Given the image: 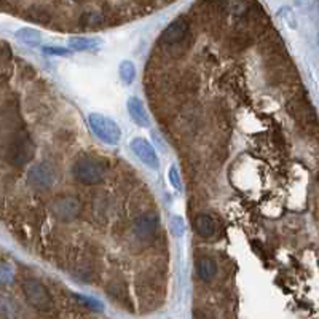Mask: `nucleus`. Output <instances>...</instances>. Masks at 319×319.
<instances>
[{"instance_id": "f257e3e1", "label": "nucleus", "mask_w": 319, "mask_h": 319, "mask_svg": "<svg viewBox=\"0 0 319 319\" xmlns=\"http://www.w3.org/2000/svg\"><path fill=\"white\" fill-rule=\"evenodd\" d=\"M72 174L80 184L96 185L104 181V177H106V174H107V166L102 160L82 158L74 165Z\"/></svg>"}, {"instance_id": "f03ea898", "label": "nucleus", "mask_w": 319, "mask_h": 319, "mask_svg": "<svg viewBox=\"0 0 319 319\" xmlns=\"http://www.w3.org/2000/svg\"><path fill=\"white\" fill-rule=\"evenodd\" d=\"M88 125L91 131L101 139L107 146H117L121 139V128L112 118L106 117L102 113H90L88 115Z\"/></svg>"}, {"instance_id": "7ed1b4c3", "label": "nucleus", "mask_w": 319, "mask_h": 319, "mask_svg": "<svg viewBox=\"0 0 319 319\" xmlns=\"http://www.w3.org/2000/svg\"><path fill=\"white\" fill-rule=\"evenodd\" d=\"M22 292L29 303L40 311H46L53 306V299H51L48 289L37 280H26L22 282Z\"/></svg>"}, {"instance_id": "20e7f679", "label": "nucleus", "mask_w": 319, "mask_h": 319, "mask_svg": "<svg viewBox=\"0 0 319 319\" xmlns=\"http://www.w3.org/2000/svg\"><path fill=\"white\" fill-rule=\"evenodd\" d=\"M34 152H36V147H34V142L29 139L26 132H21L18 134L13 142L10 144L8 149V161L16 166H22L29 163L32 160Z\"/></svg>"}, {"instance_id": "39448f33", "label": "nucleus", "mask_w": 319, "mask_h": 319, "mask_svg": "<svg viewBox=\"0 0 319 319\" xmlns=\"http://www.w3.org/2000/svg\"><path fill=\"white\" fill-rule=\"evenodd\" d=\"M80 211H82V203L77 198V196H59L53 201L51 205V212L53 216L64 222H69V220H74L78 216Z\"/></svg>"}, {"instance_id": "423d86ee", "label": "nucleus", "mask_w": 319, "mask_h": 319, "mask_svg": "<svg viewBox=\"0 0 319 319\" xmlns=\"http://www.w3.org/2000/svg\"><path fill=\"white\" fill-rule=\"evenodd\" d=\"M56 182V172L50 165L40 163L29 168L27 184L37 190H46Z\"/></svg>"}, {"instance_id": "0eeeda50", "label": "nucleus", "mask_w": 319, "mask_h": 319, "mask_svg": "<svg viewBox=\"0 0 319 319\" xmlns=\"http://www.w3.org/2000/svg\"><path fill=\"white\" fill-rule=\"evenodd\" d=\"M131 150L144 165L150 169L156 171L160 168V158L156 155V150L146 137H134L131 141Z\"/></svg>"}, {"instance_id": "6e6552de", "label": "nucleus", "mask_w": 319, "mask_h": 319, "mask_svg": "<svg viewBox=\"0 0 319 319\" xmlns=\"http://www.w3.org/2000/svg\"><path fill=\"white\" fill-rule=\"evenodd\" d=\"M158 225H160L158 214L146 212L141 217L136 219L134 225H132V230H134V235L139 240H147V238H152L155 235V231L158 230Z\"/></svg>"}, {"instance_id": "1a4fd4ad", "label": "nucleus", "mask_w": 319, "mask_h": 319, "mask_svg": "<svg viewBox=\"0 0 319 319\" xmlns=\"http://www.w3.org/2000/svg\"><path fill=\"white\" fill-rule=\"evenodd\" d=\"M188 34V22L184 18H179L176 21H172L160 36V42L163 45H176L179 42L187 37Z\"/></svg>"}, {"instance_id": "9d476101", "label": "nucleus", "mask_w": 319, "mask_h": 319, "mask_svg": "<svg viewBox=\"0 0 319 319\" xmlns=\"http://www.w3.org/2000/svg\"><path fill=\"white\" fill-rule=\"evenodd\" d=\"M126 109H128L130 117L134 120V123L137 126H141V128H149L150 126V117L147 113V109H146V106H144L142 101L139 99V97H136V96L128 97Z\"/></svg>"}, {"instance_id": "9b49d317", "label": "nucleus", "mask_w": 319, "mask_h": 319, "mask_svg": "<svg viewBox=\"0 0 319 319\" xmlns=\"http://www.w3.org/2000/svg\"><path fill=\"white\" fill-rule=\"evenodd\" d=\"M193 225H195V231L203 238H209L216 231V222H214V219L209 214H198L195 217Z\"/></svg>"}, {"instance_id": "f8f14e48", "label": "nucleus", "mask_w": 319, "mask_h": 319, "mask_svg": "<svg viewBox=\"0 0 319 319\" xmlns=\"http://www.w3.org/2000/svg\"><path fill=\"white\" fill-rule=\"evenodd\" d=\"M71 51H91L101 46V40L94 37H74L69 40Z\"/></svg>"}, {"instance_id": "ddd939ff", "label": "nucleus", "mask_w": 319, "mask_h": 319, "mask_svg": "<svg viewBox=\"0 0 319 319\" xmlns=\"http://www.w3.org/2000/svg\"><path fill=\"white\" fill-rule=\"evenodd\" d=\"M196 273L203 281H211L217 273V265L209 257H201L196 262Z\"/></svg>"}, {"instance_id": "4468645a", "label": "nucleus", "mask_w": 319, "mask_h": 319, "mask_svg": "<svg viewBox=\"0 0 319 319\" xmlns=\"http://www.w3.org/2000/svg\"><path fill=\"white\" fill-rule=\"evenodd\" d=\"M118 75H120L121 82H123L125 85H131L132 82H134V78H136V66H134V62L128 61V59L121 61L120 66H118Z\"/></svg>"}, {"instance_id": "2eb2a0df", "label": "nucleus", "mask_w": 319, "mask_h": 319, "mask_svg": "<svg viewBox=\"0 0 319 319\" xmlns=\"http://www.w3.org/2000/svg\"><path fill=\"white\" fill-rule=\"evenodd\" d=\"M16 37L26 45H38L40 40H42V32L32 27H22L16 32Z\"/></svg>"}, {"instance_id": "dca6fc26", "label": "nucleus", "mask_w": 319, "mask_h": 319, "mask_svg": "<svg viewBox=\"0 0 319 319\" xmlns=\"http://www.w3.org/2000/svg\"><path fill=\"white\" fill-rule=\"evenodd\" d=\"M169 227H171V233L176 238L184 236V233H185V222H184V219L181 216H174L171 219Z\"/></svg>"}, {"instance_id": "f3484780", "label": "nucleus", "mask_w": 319, "mask_h": 319, "mask_svg": "<svg viewBox=\"0 0 319 319\" xmlns=\"http://www.w3.org/2000/svg\"><path fill=\"white\" fill-rule=\"evenodd\" d=\"M42 51L50 56H71L72 51L64 46H42Z\"/></svg>"}, {"instance_id": "a211bd4d", "label": "nucleus", "mask_w": 319, "mask_h": 319, "mask_svg": "<svg viewBox=\"0 0 319 319\" xmlns=\"http://www.w3.org/2000/svg\"><path fill=\"white\" fill-rule=\"evenodd\" d=\"M168 181L171 182V185L177 191L182 190V182H181V176H179V171L176 166H171L169 171H168Z\"/></svg>"}, {"instance_id": "6ab92c4d", "label": "nucleus", "mask_w": 319, "mask_h": 319, "mask_svg": "<svg viewBox=\"0 0 319 319\" xmlns=\"http://www.w3.org/2000/svg\"><path fill=\"white\" fill-rule=\"evenodd\" d=\"M75 299H77L80 303H83L85 306H88L91 310H96V311H101L104 306L101 305L99 300L96 299H91V297H85V295H75Z\"/></svg>"}, {"instance_id": "aec40b11", "label": "nucleus", "mask_w": 319, "mask_h": 319, "mask_svg": "<svg viewBox=\"0 0 319 319\" xmlns=\"http://www.w3.org/2000/svg\"><path fill=\"white\" fill-rule=\"evenodd\" d=\"M0 315H2L5 319L13 318V306H11L8 300H5V299L0 300Z\"/></svg>"}, {"instance_id": "412c9836", "label": "nucleus", "mask_w": 319, "mask_h": 319, "mask_svg": "<svg viewBox=\"0 0 319 319\" xmlns=\"http://www.w3.org/2000/svg\"><path fill=\"white\" fill-rule=\"evenodd\" d=\"M195 319H209L206 316V313H201V311H196L195 313Z\"/></svg>"}]
</instances>
